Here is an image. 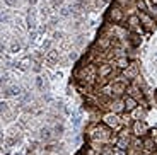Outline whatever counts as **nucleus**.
Returning <instances> with one entry per match:
<instances>
[{"label": "nucleus", "mask_w": 157, "mask_h": 155, "mask_svg": "<svg viewBox=\"0 0 157 155\" xmlns=\"http://www.w3.org/2000/svg\"><path fill=\"white\" fill-rule=\"evenodd\" d=\"M108 17H109L114 24H120L123 21V10H121V7H120V5H113V7H111V10H109V14H108Z\"/></svg>", "instance_id": "f257e3e1"}, {"label": "nucleus", "mask_w": 157, "mask_h": 155, "mask_svg": "<svg viewBox=\"0 0 157 155\" xmlns=\"http://www.w3.org/2000/svg\"><path fill=\"white\" fill-rule=\"evenodd\" d=\"M118 123H120V119H118V116L113 114V112H109V114H106V116H102V124H106L108 128H116Z\"/></svg>", "instance_id": "f03ea898"}, {"label": "nucleus", "mask_w": 157, "mask_h": 155, "mask_svg": "<svg viewBox=\"0 0 157 155\" xmlns=\"http://www.w3.org/2000/svg\"><path fill=\"white\" fill-rule=\"evenodd\" d=\"M128 27L135 32H142V27H140V17L138 16H130L128 17Z\"/></svg>", "instance_id": "7ed1b4c3"}, {"label": "nucleus", "mask_w": 157, "mask_h": 155, "mask_svg": "<svg viewBox=\"0 0 157 155\" xmlns=\"http://www.w3.org/2000/svg\"><path fill=\"white\" fill-rule=\"evenodd\" d=\"M123 101H125V111L126 112H133L135 109H137V106H138L137 99H133L132 96H126Z\"/></svg>", "instance_id": "20e7f679"}, {"label": "nucleus", "mask_w": 157, "mask_h": 155, "mask_svg": "<svg viewBox=\"0 0 157 155\" xmlns=\"http://www.w3.org/2000/svg\"><path fill=\"white\" fill-rule=\"evenodd\" d=\"M138 17H140V24H142V26L150 31L152 26H154V19H152V17H150L149 14H145V12H140V16H138Z\"/></svg>", "instance_id": "39448f33"}, {"label": "nucleus", "mask_w": 157, "mask_h": 155, "mask_svg": "<svg viewBox=\"0 0 157 155\" xmlns=\"http://www.w3.org/2000/svg\"><path fill=\"white\" fill-rule=\"evenodd\" d=\"M147 130H149V128H147V124L144 123V121H140V119H138V121H135V123H133V133H135L137 136L145 135V133H147Z\"/></svg>", "instance_id": "423d86ee"}, {"label": "nucleus", "mask_w": 157, "mask_h": 155, "mask_svg": "<svg viewBox=\"0 0 157 155\" xmlns=\"http://www.w3.org/2000/svg\"><path fill=\"white\" fill-rule=\"evenodd\" d=\"M39 138L43 140V142H48V140L55 138V135H53V128H48V126H43V128L39 130Z\"/></svg>", "instance_id": "0eeeda50"}, {"label": "nucleus", "mask_w": 157, "mask_h": 155, "mask_svg": "<svg viewBox=\"0 0 157 155\" xmlns=\"http://www.w3.org/2000/svg\"><path fill=\"white\" fill-rule=\"evenodd\" d=\"M4 97H10V96H19L21 94V87L19 85H9V87H4L2 90Z\"/></svg>", "instance_id": "6e6552de"}, {"label": "nucleus", "mask_w": 157, "mask_h": 155, "mask_svg": "<svg viewBox=\"0 0 157 155\" xmlns=\"http://www.w3.org/2000/svg\"><path fill=\"white\" fill-rule=\"evenodd\" d=\"M116 147L121 148V150H126L130 147V138L128 135H120V138L116 140Z\"/></svg>", "instance_id": "1a4fd4ad"}, {"label": "nucleus", "mask_w": 157, "mask_h": 155, "mask_svg": "<svg viewBox=\"0 0 157 155\" xmlns=\"http://www.w3.org/2000/svg\"><path fill=\"white\" fill-rule=\"evenodd\" d=\"M138 70H137V63H130L128 68H125V77L126 78H135L138 77Z\"/></svg>", "instance_id": "9d476101"}, {"label": "nucleus", "mask_w": 157, "mask_h": 155, "mask_svg": "<svg viewBox=\"0 0 157 155\" xmlns=\"http://www.w3.org/2000/svg\"><path fill=\"white\" fill-rule=\"evenodd\" d=\"M111 70H113V65H108V63H102L99 66V77L101 78H106L108 75L111 74Z\"/></svg>", "instance_id": "9b49d317"}, {"label": "nucleus", "mask_w": 157, "mask_h": 155, "mask_svg": "<svg viewBox=\"0 0 157 155\" xmlns=\"http://www.w3.org/2000/svg\"><path fill=\"white\" fill-rule=\"evenodd\" d=\"M111 111H113V112H121V111H125V101H120V99L113 101V102H111Z\"/></svg>", "instance_id": "f8f14e48"}, {"label": "nucleus", "mask_w": 157, "mask_h": 155, "mask_svg": "<svg viewBox=\"0 0 157 155\" xmlns=\"http://www.w3.org/2000/svg\"><path fill=\"white\" fill-rule=\"evenodd\" d=\"M114 66L125 70V68H128V66H130V62H128V58H126V56H118L116 62H114Z\"/></svg>", "instance_id": "ddd939ff"}, {"label": "nucleus", "mask_w": 157, "mask_h": 155, "mask_svg": "<svg viewBox=\"0 0 157 155\" xmlns=\"http://www.w3.org/2000/svg\"><path fill=\"white\" fill-rule=\"evenodd\" d=\"M63 131H65V128H63V124H62V123H56L55 126H53V135H55V138L62 136Z\"/></svg>", "instance_id": "4468645a"}, {"label": "nucleus", "mask_w": 157, "mask_h": 155, "mask_svg": "<svg viewBox=\"0 0 157 155\" xmlns=\"http://www.w3.org/2000/svg\"><path fill=\"white\" fill-rule=\"evenodd\" d=\"M130 43H132V44H133V46H138V44H140L142 43V38H140V36H138L137 34V32H132V34H130Z\"/></svg>", "instance_id": "2eb2a0df"}, {"label": "nucleus", "mask_w": 157, "mask_h": 155, "mask_svg": "<svg viewBox=\"0 0 157 155\" xmlns=\"http://www.w3.org/2000/svg\"><path fill=\"white\" fill-rule=\"evenodd\" d=\"M109 41H111L109 38H106V36H101V38L98 39V44H99L101 48H108V46H109Z\"/></svg>", "instance_id": "dca6fc26"}, {"label": "nucleus", "mask_w": 157, "mask_h": 155, "mask_svg": "<svg viewBox=\"0 0 157 155\" xmlns=\"http://www.w3.org/2000/svg\"><path fill=\"white\" fill-rule=\"evenodd\" d=\"M144 147H145L147 150H154V147H155V140L145 138V140H144Z\"/></svg>", "instance_id": "f3484780"}, {"label": "nucleus", "mask_w": 157, "mask_h": 155, "mask_svg": "<svg viewBox=\"0 0 157 155\" xmlns=\"http://www.w3.org/2000/svg\"><path fill=\"white\" fill-rule=\"evenodd\" d=\"M80 119H82V118H80L78 112H74V114H72V123H74V126H78V124H80Z\"/></svg>", "instance_id": "a211bd4d"}, {"label": "nucleus", "mask_w": 157, "mask_h": 155, "mask_svg": "<svg viewBox=\"0 0 157 155\" xmlns=\"http://www.w3.org/2000/svg\"><path fill=\"white\" fill-rule=\"evenodd\" d=\"M70 10H72V7H62V9H60V16H62V17L70 16Z\"/></svg>", "instance_id": "6ab92c4d"}, {"label": "nucleus", "mask_w": 157, "mask_h": 155, "mask_svg": "<svg viewBox=\"0 0 157 155\" xmlns=\"http://www.w3.org/2000/svg\"><path fill=\"white\" fill-rule=\"evenodd\" d=\"M19 50H21V44L17 43V41H12V44H10V51H12V53H17Z\"/></svg>", "instance_id": "aec40b11"}, {"label": "nucleus", "mask_w": 157, "mask_h": 155, "mask_svg": "<svg viewBox=\"0 0 157 155\" xmlns=\"http://www.w3.org/2000/svg\"><path fill=\"white\" fill-rule=\"evenodd\" d=\"M137 7L140 9V10H147V4H145V0H137Z\"/></svg>", "instance_id": "412c9836"}, {"label": "nucleus", "mask_w": 157, "mask_h": 155, "mask_svg": "<svg viewBox=\"0 0 157 155\" xmlns=\"http://www.w3.org/2000/svg\"><path fill=\"white\" fill-rule=\"evenodd\" d=\"M51 43H53L51 39H46V41L43 43V50H44V51H51V50H50V48H51Z\"/></svg>", "instance_id": "4be33fe9"}, {"label": "nucleus", "mask_w": 157, "mask_h": 155, "mask_svg": "<svg viewBox=\"0 0 157 155\" xmlns=\"http://www.w3.org/2000/svg\"><path fill=\"white\" fill-rule=\"evenodd\" d=\"M4 4L7 5V7H16V5H17V0H4Z\"/></svg>", "instance_id": "5701e85b"}, {"label": "nucleus", "mask_w": 157, "mask_h": 155, "mask_svg": "<svg viewBox=\"0 0 157 155\" xmlns=\"http://www.w3.org/2000/svg\"><path fill=\"white\" fill-rule=\"evenodd\" d=\"M101 155H114V150H111V148H104V150L101 152Z\"/></svg>", "instance_id": "b1692460"}, {"label": "nucleus", "mask_w": 157, "mask_h": 155, "mask_svg": "<svg viewBox=\"0 0 157 155\" xmlns=\"http://www.w3.org/2000/svg\"><path fill=\"white\" fill-rule=\"evenodd\" d=\"M36 36H38V32H36V29H34V31L29 32V41H36Z\"/></svg>", "instance_id": "393cba45"}, {"label": "nucleus", "mask_w": 157, "mask_h": 155, "mask_svg": "<svg viewBox=\"0 0 157 155\" xmlns=\"http://www.w3.org/2000/svg\"><path fill=\"white\" fill-rule=\"evenodd\" d=\"M63 4V0H53V2H51V5H53V7H60V5H62Z\"/></svg>", "instance_id": "a878e982"}, {"label": "nucleus", "mask_w": 157, "mask_h": 155, "mask_svg": "<svg viewBox=\"0 0 157 155\" xmlns=\"http://www.w3.org/2000/svg\"><path fill=\"white\" fill-rule=\"evenodd\" d=\"M62 36H63V32H60V31L53 32V39H62Z\"/></svg>", "instance_id": "bb28decb"}, {"label": "nucleus", "mask_w": 157, "mask_h": 155, "mask_svg": "<svg viewBox=\"0 0 157 155\" xmlns=\"http://www.w3.org/2000/svg\"><path fill=\"white\" fill-rule=\"evenodd\" d=\"M114 155H126V150H121V148H116V150H114Z\"/></svg>", "instance_id": "cd10ccee"}, {"label": "nucleus", "mask_w": 157, "mask_h": 155, "mask_svg": "<svg viewBox=\"0 0 157 155\" xmlns=\"http://www.w3.org/2000/svg\"><path fill=\"white\" fill-rule=\"evenodd\" d=\"M33 70H34L36 74H39V72H41V65H39V63H34V66H33Z\"/></svg>", "instance_id": "c85d7f7f"}, {"label": "nucleus", "mask_w": 157, "mask_h": 155, "mask_svg": "<svg viewBox=\"0 0 157 155\" xmlns=\"http://www.w3.org/2000/svg\"><path fill=\"white\" fill-rule=\"evenodd\" d=\"M150 14H152V17H155V19H157V5H154V7H152Z\"/></svg>", "instance_id": "c756f323"}, {"label": "nucleus", "mask_w": 157, "mask_h": 155, "mask_svg": "<svg viewBox=\"0 0 157 155\" xmlns=\"http://www.w3.org/2000/svg\"><path fill=\"white\" fill-rule=\"evenodd\" d=\"M68 58H70V60H75V58H77V53H75V51H70V53H68Z\"/></svg>", "instance_id": "7c9ffc66"}, {"label": "nucleus", "mask_w": 157, "mask_h": 155, "mask_svg": "<svg viewBox=\"0 0 157 155\" xmlns=\"http://www.w3.org/2000/svg\"><path fill=\"white\" fill-rule=\"evenodd\" d=\"M36 2H38V0H28L29 5H36Z\"/></svg>", "instance_id": "2f4dec72"}, {"label": "nucleus", "mask_w": 157, "mask_h": 155, "mask_svg": "<svg viewBox=\"0 0 157 155\" xmlns=\"http://www.w3.org/2000/svg\"><path fill=\"white\" fill-rule=\"evenodd\" d=\"M152 2V5H157V0H150Z\"/></svg>", "instance_id": "473e14b6"}, {"label": "nucleus", "mask_w": 157, "mask_h": 155, "mask_svg": "<svg viewBox=\"0 0 157 155\" xmlns=\"http://www.w3.org/2000/svg\"><path fill=\"white\" fill-rule=\"evenodd\" d=\"M140 155H149V153H140Z\"/></svg>", "instance_id": "72a5a7b5"}, {"label": "nucleus", "mask_w": 157, "mask_h": 155, "mask_svg": "<svg viewBox=\"0 0 157 155\" xmlns=\"http://www.w3.org/2000/svg\"><path fill=\"white\" fill-rule=\"evenodd\" d=\"M155 147H157V140H155Z\"/></svg>", "instance_id": "f704fd0d"}]
</instances>
